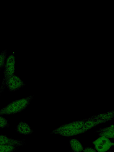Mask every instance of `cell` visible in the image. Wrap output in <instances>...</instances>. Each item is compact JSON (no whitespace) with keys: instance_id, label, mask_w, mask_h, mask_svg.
I'll return each instance as SVG.
<instances>
[{"instance_id":"1","label":"cell","mask_w":114,"mask_h":152,"mask_svg":"<svg viewBox=\"0 0 114 152\" xmlns=\"http://www.w3.org/2000/svg\"><path fill=\"white\" fill-rule=\"evenodd\" d=\"M34 96H30L12 102L0 110V115L20 112L27 106Z\"/></svg>"},{"instance_id":"2","label":"cell","mask_w":114,"mask_h":152,"mask_svg":"<svg viewBox=\"0 0 114 152\" xmlns=\"http://www.w3.org/2000/svg\"><path fill=\"white\" fill-rule=\"evenodd\" d=\"M15 56L14 53L10 54L6 59L4 66V77L0 88V94L1 93L8 79L14 75L15 68Z\"/></svg>"},{"instance_id":"3","label":"cell","mask_w":114,"mask_h":152,"mask_svg":"<svg viewBox=\"0 0 114 152\" xmlns=\"http://www.w3.org/2000/svg\"><path fill=\"white\" fill-rule=\"evenodd\" d=\"M93 143L95 149L99 152H106L114 145L113 143L104 136H100L93 141Z\"/></svg>"},{"instance_id":"4","label":"cell","mask_w":114,"mask_h":152,"mask_svg":"<svg viewBox=\"0 0 114 152\" xmlns=\"http://www.w3.org/2000/svg\"><path fill=\"white\" fill-rule=\"evenodd\" d=\"M25 85V83L19 77L14 75L8 79L5 86L7 87L10 91H14Z\"/></svg>"},{"instance_id":"5","label":"cell","mask_w":114,"mask_h":152,"mask_svg":"<svg viewBox=\"0 0 114 152\" xmlns=\"http://www.w3.org/2000/svg\"><path fill=\"white\" fill-rule=\"evenodd\" d=\"M25 144V142L23 140L12 139L0 135V145H13L19 147Z\"/></svg>"},{"instance_id":"6","label":"cell","mask_w":114,"mask_h":152,"mask_svg":"<svg viewBox=\"0 0 114 152\" xmlns=\"http://www.w3.org/2000/svg\"><path fill=\"white\" fill-rule=\"evenodd\" d=\"M85 121H78L61 126L53 130L51 132L64 130H70L81 128L83 125Z\"/></svg>"},{"instance_id":"7","label":"cell","mask_w":114,"mask_h":152,"mask_svg":"<svg viewBox=\"0 0 114 152\" xmlns=\"http://www.w3.org/2000/svg\"><path fill=\"white\" fill-rule=\"evenodd\" d=\"M16 131L19 134L24 135L31 134L33 132L30 127L23 121H21L19 123L17 126Z\"/></svg>"},{"instance_id":"8","label":"cell","mask_w":114,"mask_h":152,"mask_svg":"<svg viewBox=\"0 0 114 152\" xmlns=\"http://www.w3.org/2000/svg\"><path fill=\"white\" fill-rule=\"evenodd\" d=\"M95 132L98 133L100 136H104L107 138H114V126L112 125L110 126L103 128L100 129L96 131Z\"/></svg>"},{"instance_id":"9","label":"cell","mask_w":114,"mask_h":152,"mask_svg":"<svg viewBox=\"0 0 114 152\" xmlns=\"http://www.w3.org/2000/svg\"><path fill=\"white\" fill-rule=\"evenodd\" d=\"M106 121L102 119H90L85 121L82 127L83 133L97 125Z\"/></svg>"},{"instance_id":"10","label":"cell","mask_w":114,"mask_h":152,"mask_svg":"<svg viewBox=\"0 0 114 152\" xmlns=\"http://www.w3.org/2000/svg\"><path fill=\"white\" fill-rule=\"evenodd\" d=\"M69 142L73 152H81L83 150V148L82 145L77 139H71L69 140Z\"/></svg>"},{"instance_id":"11","label":"cell","mask_w":114,"mask_h":152,"mask_svg":"<svg viewBox=\"0 0 114 152\" xmlns=\"http://www.w3.org/2000/svg\"><path fill=\"white\" fill-rule=\"evenodd\" d=\"M18 148L13 145H0V152H13L17 150Z\"/></svg>"},{"instance_id":"12","label":"cell","mask_w":114,"mask_h":152,"mask_svg":"<svg viewBox=\"0 0 114 152\" xmlns=\"http://www.w3.org/2000/svg\"><path fill=\"white\" fill-rule=\"evenodd\" d=\"M7 50L2 51L0 53V70L4 67L6 60Z\"/></svg>"},{"instance_id":"13","label":"cell","mask_w":114,"mask_h":152,"mask_svg":"<svg viewBox=\"0 0 114 152\" xmlns=\"http://www.w3.org/2000/svg\"><path fill=\"white\" fill-rule=\"evenodd\" d=\"M10 126L7 120L0 115V128L8 127Z\"/></svg>"},{"instance_id":"14","label":"cell","mask_w":114,"mask_h":152,"mask_svg":"<svg viewBox=\"0 0 114 152\" xmlns=\"http://www.w3.org/2000/svg\"><path fill=\"white\" fill-rule=\"evenodd\" d=\"M83 151V152H97L94 149L89 147L85 148Z\"/></svg>"},{"instance_id":"15","label":"cell","mask_w":114,"mask_h":152,"mask_svg":"<svg viewBox=\"0 0 114 152\" xmlns=\"http://www.w3.org/2000/svg\"><path fill=\"white\" fill-rule=\"evenodd\" d=\"M107 152H112L110 151H108Z\"/></svg>"},{"instance_id":"16","label":"cell","mask_w":114,"mask_h":152,"mask_svg":"<svg viewBox=\"0 0 114 152\" xmlns=\"http://www.w3.org/2000/svg\"></svg>"},{"instance_id":"17","label":"cell","mask_w":114,"mask_h":152,"mask_svg":"<svg viewBox=\"0 0 114 152\" xmlns=\"http://www.w3.org/2000/svg\"></svg>"}]
</instances>
